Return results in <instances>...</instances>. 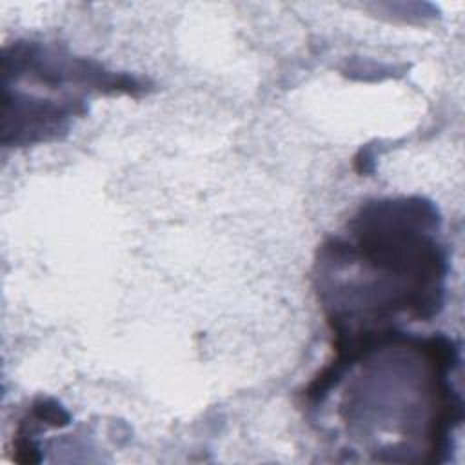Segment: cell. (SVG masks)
<instances>
[{
  "label": "cell",
  "instance_id": "cell-2",
  "mask_svg": "<svg viewBox=\"0 0 465 465\" xmlns=\"http://www.w3.org/2000/svg\"><path fill=\"white\" fill-rule=\"evenodd\" d=\"M4 82L44 91L40 96L5 94L2 143L33 145L60 138L74 116L85 114L91 93H129L142 85L100 64L36 42L4 49Z\"/></svg>",
  "mask_w": 465,
  "mask_h": 465
},
{
  "label": "cell",
  "instance_id": "cell-1",
  "mask_svg": "<svg viewBox=\"0 0 465 465\" xmlns=\"http://www.w3.org/2000/svg\"><path fill=\"white\" fill-rule=\"evenodd\" d=\"M440 216L423 198L367 202L345 236L327 238L314 262V289L332 340L438 316L445 298L447 254Z\"/></svg>",
  "mask_w": 465,
  "mask_h": 465
}]
</instances>
